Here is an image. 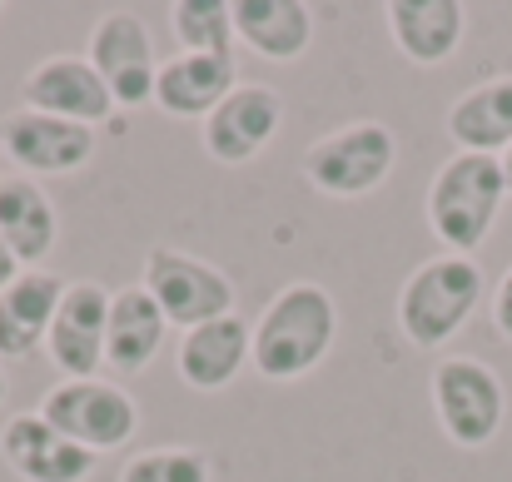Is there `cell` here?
<instances>
[{"label": "cell", "mask_w": 512, "mask_h": 482, "mask_svg": "<svg viewBox=\"0 0 512 482\" xmlns=\"http://www.w3.org/2000/svg\"><path fill=\"white\" fill-rule=\"evenodd\" d=\"M40 418L50 428H60L70 443L90 448L95 458L125 448L140 433V403L130 398V388L105 383V378H80V383L60 378L40 398Z\"/></svg>", "instance_id": "obj_6"}, {"label": "cell", "mask_w": 512, "mask_h": 482, "mask_svg": "<svg viewBox=\"0 0 512 482\" xmlns=\"http://www.w3.org/2000/svg\"><path fill=\"white\" fill-rule=\"evenodd\" d=\"M15 274H20V259H15V254H10V244L0 239V289H5Z\"/></svg>", "instance_id": "obj_25"}, {"label": "cell", "mask_w": 512, "mask_h": 482, "mask_svg": "<svg viewBox=\"0 0 512 482\" xmlns=\"http://www.w3.org/2000/svg\"><path fill=\"white\" fill-rule=\"evenodd\" d=\"M234 35L259 60L289 65L314 45V10L304 0H234Z\"/></svg>", "instance_id": "obj_21"}, {"label": "cell", "mask_w": 512, "mask_h": 482, "mask_svg": "<svg viewBox=\"0 0 512 482\" xmlns=\"http://www.w3.org/2000/svg\"><path fill=\"white\" fill-rule=\"evenodd\" d=\"M0 150L25 179H60L95 160V130L20 105L0 115Z\"/></svg>", "instance_id": "obj_10"}, {"label": "cell", "mask_w": 512, "mask_h": 482, "mask_svg": "<svg viewBox=\"0 0 512 482\" xmlns=\"http://www.w3.org/2000/svg\"><path fill=\"white\" fill-rule=\"evenodd\" d=\"M339 338V304L324 284L294 279L284 284L249 333V368L269 383H299L309 378Z\"/></svg>", "instance_id": "obj_1"}, {"label": "cell", "mask_w": 512, "mask_h": 482, "mask_svg": "<svg viewBox=\"0 0 512 482\" xmlns=\"http://www.w3.org/2000/svg\"><path fill=\"white\" fill-rule=\"evenodd\" d=\"M398 164V135L383 120H348L304 150V179L329 199H363L383 189Z\"/></svg>", "instance_id": "obj_5"}, {"label": "cell", "mask_w": 512, "mask_h": 482, "mask_svg": "<svg viewBox=\"0 0 512 482\" xmlns=\"http://www.w3.org/2000/svg\"><path fill=\"white\" fill-rule=\"evenodd\" d=\"M65 289L70 284L55 269H20L0 289V358H30L35 348H45Z\"/></svg>", "instance_id": "obj_17"}, {"label": "cell", "mask_w": 512, "mask_h": 482, "mask_svg": "<svg viewBox=\"0 0 512 482\" xmlns=\"http://www.w3.org/2000/svg\"><path fill=\"white\" fill-rule=\"evenodd\" d=\"M428 393H433V418H438L443 438L463 453L488 448L508 423V388H503L498 368L473 358V353L438 358Z\"/></svg>", "instance_id": "obj_4"}, {"label": "cell", "mask_w": 512, "mask_h": 482, "mask_svg": "<svg viewBox=\"0 0 512 482\" xmlns=\"http://www.w3.org/2000/svg\"><path fill=\"white\" fill-rule=\"evenodd\" d=\"M483 294H488V284H483V269L473 259H463V254L423 259L398 289V328L413 348L433 353L468 328Z\"/></svg>", "instance_id": "obj_3"}, {"label": "cell", "mask_w": 512, "mask_h": 482, "mask_svg": "<svg viewBox=\"0 0 512 482\" xmlns=\"http://www.w3.org/2000/svg\"><path fill=\"white\" fill-rule=\"evenodd\" d=\"M85 60L100 70V80L115 95V110H140L155 105V80H160V55L155 35L135 10H105L90 30Z\"/></svg>", "instance_id": "obj_8"}, {"label": "cell", "mask_w": 512, "mask_h": 482, "mask_svg": "<svg viewBox=\"0 0 512 482\" xmlns=\"http://www.w3.org/2000/svg\"><path fill=\"white\" fill-rule=\"evenodd\" d=\"M503 179H508V194H512V145L503 150Z\"/></svg>", "instance_id": "obj_26"}, {"label": "cell", "mask_w": 512, "mask_h": 482, "mask_svg": "<svg viewBox=\"0 0 512 482\" xmlns=\"http://www.w3.org/2000/svg\"><path fill=\"white\" fill-rule=\"evenodd\" d=\"M493 328H498L503 343H512V264L508 274L498 279V289H493Z\"/></svg>", "instance_id": "obj_24"}, {"label": "cell", "mask_w": 512, "mask_h": 482, "mask_svg": "<svg viewBox=\"0 0 512 482\" xmlns=\"http://www.w3.org/2000/svg\"><path fill=\"white\" fill-rule=\"evenodd\" d=\"M508 199V179H503V160L498 155H448L433 169L428 184V229L443 244V254H463L473 259Z\"/></svg>", "instance_id": "obj_2"}, {"label": "cell", "mask_w": 512, "mask_h": 482, "mask_svg": "<svg viewBox=\"0 0 512 482\" xmlns=\"http://www.w3.org/2000/svg\"><path fill=\"white\" fill-rule=\"evenodd\" d=\"M0 458L20 482H85L95 473V453L50 428L40 408L15 413L0 428Z\"/></svg>", "instance_id": "obj_13"}, {"label": "cell", "mask_w": 512, "mask_h": 482, "mask_svg": "<svg viewBox=\"0 0 512 482\" xmlns=\"http://www.w3.org/2000/svg\"><path fill=\"white\" fill-rule=\"evenodd\" d=\"M284 130V95L264 80H239L224 105L199 125V145L214 164L259 160Z\"/></svg>", "instance_id": "obj_9"}, {"label": "cell", "mask_w": 512, "mask_h": 482, "mask_svg": "<svg viewBox=\"0 0 512 482\" xmlns=\"http://www.w3.org/2000/svg\"><path fill=\"white\" fill-rule=\"evenodd\" d=\"M165 314L160 304L145 294V284H125L115 289L110 299V328H105V368L120 373V378H135L145 373L160 348H165Z\"/></svg>", "instance_id": "obj_18"}, {"label": "cell", "mask_w": 512, "mask_h": 482, "mask_svg": "<svg viewBox=\"0 0 512 482\" xmlns=\"http://www.w3.org/2000/svg\"><path fill=\"white\" fill-rule=\"evenodd\" d=\"M110 289L95 279H75L50 319L45 333V358L55 363V373L65 383L80 378H100L105 368V328H110Z\"/></svg>", "instance_id": "obj_11"}, {"label": "cell", "mask_w": 512, "mask_h": 482, "mask_svg": "<svg viewBox=\"0 0 512 482\" xmlns=\"http://www.w3.org/2000/svg\"><path fill=\"white\" fill-rule=\"evenodd\" d=\"M0 239L20 259V269H45V259H50L55 239H60L55 199L25 174L0 179Z\"/></svg>", "instance_id": "obj_19"}, {"label": "cell", "mask_w": 512, "mask_h": 482, "mask_svg": "<svg viewBox=\"0 0 512 482\" xmlns=\"http://www.w3.org/2000/svg\"><path fill=\"white\" fill-rule=\"evenodd\" d=\"M140 284L160 304L165 323L184 328V333L209 319L234 314V299H239L234 294V279L219 264H209L199 254H184V249H150Z\"/></svg>", "instance_id": "obj_7"}, {"label": "cell", "mask_w": 512, "mask_h": 482, "mask_svg": "<svg viewBox=\"0 0 512 482\" xmlns=\"http://www.w3.org/2000/svg\"><path fill=\"white\" fill-rule=\"evenodd\" d=\"M170 30L184 55H234V0H174Z\"/></svg>", "instance_id": "obj_22"}, {"label": "cell", "mask_w": 512, "mask_h": 482, "mask_svg": "<svg viewBox=\"0 0 512 482\" xmlns=\"http://www.w3.org/2000/svg\"><path fill=\"white\" fill-rule=\"evenodd\" d=\"M448 140L463 155H498L512 145V75H488L448 105Z\"/></svg>", "instance_id": "obj_20"}, {"label": "cell", "mask_w": 512, "mask_h": 482, "mask_svg": "<svg viewBox=\"0 0 512 482\" xmlns=\"http://www.w3.org/2000/svg\"><path fill=\"white\" fill-rule=\"evenodd\" d=\"M20 105L40 115H60L75 125H105L115 120V95L100 80V70L85 55H45L20 80Z\"/></svg>", "instance_id": "obj_12"}, {"label": "cell", "mask_w": 512, "mask_h": 482, "mask_svg": "<svg viewBox=\"0 0 512 482\" xmlns=\"http://www.w3.org/2000/svg\"><path fill=\"white\" fill-rule=\"evenodd\" d=\"M239 85L234 55H170L160 60V80H155V110H165L174 120H209L224 95Z\"/></svg>", "instance_id": "obj_16"}, {"label": "cell", "mask_w": 512, "mask_h": 482, "mask_svg": "<svg viewBox=\"0 0 512 482\" xmlns=\"http://www.w3.org/2000/svg\"><path fill=\"white\" fill-rule=\"evenodd\" d=\"M383 20H388L398 55L418 70L453 60L463 35H468V5L463 0H388Z\"/></svg>", "instance_id": "obj_14"}, {"label": "cell", "mask_w": 512, "mask_h": 482, "mask_svg": "<svg viewBox=\"0 0 512 482\" xmlns=\"http://www.w3.org/2000/svg\"><path fill=\"white\" fill-rule=\"evenodd\" d=\"M120 482H209V458L199 448H184V443L145 448V453L125 458Z\"/></svg>", "instance_id": "obj_23"}, {"label": "cell", "mask_w": 512, "mask_h": 482, "mask_svg": "<svg viewBox=\"0 0 512 482\" xmlns=\"http://www.w3.org/2000/svg\"><path fill=\"white\" fill-rule=\"evenodd\" d=\"M5 393H10V383H5V363H0V408H5Z\"/></svg>", "instance_id": "obj_27"}, {"label": "cell", "mask_w": 512, "mask_h": 482, "mask_svg": "<svg viewBox=\"0 0 512 482\" xmlns=\"http://www.w3.org/2000/svg\"><path fill=\"white\" fill-rule=\"evenodd\" d=\"M249 323L239 314H224V319H209L189 333H179V348H174V368L184 378V388L194 393H224L244 363H249Z\"/></svg>", "instance_id": "obj_15"}]
</instances>
